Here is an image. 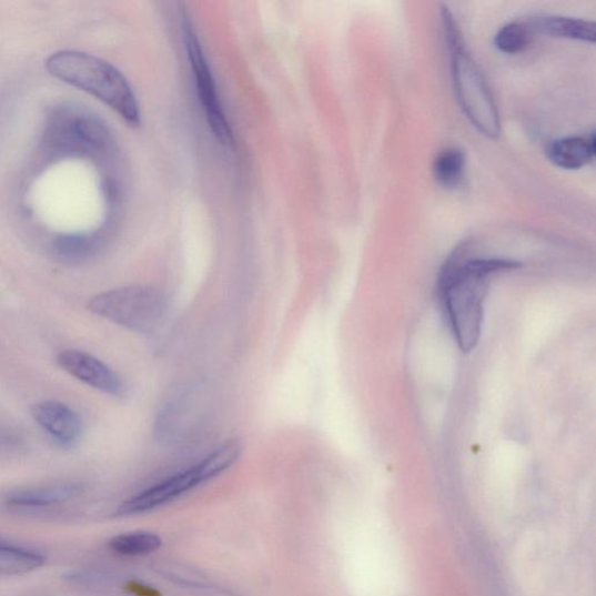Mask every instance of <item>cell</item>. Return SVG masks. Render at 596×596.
Returning a JSON list of instances; mask_svg holds the SVG:
<instances>
[{
	"label": "cell",
	"mask_w": 596,
	"mask_h": 596,
	"mask_svg": "<svg viewBox=\"0 0 596 596\" xmlns=\"http://www.w3.org/2000/svg\"><path fill=\"white\" fill-rule=\"evenodd\" d=\"M182 32L185 51L192 65L201 104L206 122L214 137L224 148L233 147V135L225 115L216 82L202 49L194 23L186 14L182 17Z\"/></svg>",
	"instance_id": "obj_6"
},
{
	"label": "cell",
	"mask_w": 596,
	"mask_h": 596,
	"mask_svg": "<svg viewBox=\"0 0 596 596\" xmlns=\"http://www.w3.org/2000/svg\"><path fill=\"white\" fill-rule=\"evenodd\" d=\"M441 20L458 103L471 124L489 139L501 134V118L481 68L472 59L455 16L442 6Z\"/></svg>",
	"instance_id": "obj_2"
},
{
	"label": "cell",
	"mask_w": 596,
	"mask_h": 596,
	"mask_svg": "<svg viewBox=\"0 0 596 596\" xmlns=\"http://www.w3.org/2000/svg\"><path fill=\"white\" fill-rule=\"evenodd\" d=\"M595 141L594 132L557 139L547 147V159L562 170H582L595 158Z\"/></svg>",
	"instance_id": "obj_10"
},
{
	"label": "cell",
	"mask_w": 596,
	"mask_h": 596,
	"mask_svg": "<svg viewBox=\"0 0 596 596\" xmlns=\"http://www.w3.org/2000/svg\"><path fill=\"white\" fill-rule=\"evenodd\" d=\"M44 563V557L30 548L0 542V576L27 575Z\"/></svg>",
	"instance_id": "obj_13"
},
{
	"label": "cell",
	"mask_w": 596,
	"mask_h": 596,
	"mask_svg": "<svg viewBox=\"0 0 596 596\" xmlns=\"http://www.w3.org/2000/svg\"><path fill=\"white\" fill-rule=\"evenodd\" d=\"M58 364L83 384L113 396H121L125 386L108 365L87 352L65 350L59 353Z\"/></svg>",
	"instance_id": "obj_8"
},
{
	"label": "cell",
	"mask_w": 596,
	"mask_h": 596,
	"mask_svg": "<svg viewBox=\"0 0 596 596\" xmlns=\"http://www.w3.org/2000/svg\"><path fill=\"white\" fill-rule=\"evenodd\" d=\"M49 140L61 150L91 152L104 148L107 132L85 114L61 111L57 113L49 131Z\"/></svg>",
	"instance_id": "obj_7"
},
{
	"label": "cell",
	"mask_w": 596,
	"mask_h": 596,
	"mask_svg": "<svg viewBox=\"0 0 596 596\" xmlns=\"http://www.w3.org/2000/svg\"><path fill=\"white\" fill-rule=\"evenodd\" d=\"M162 545L161 538L152 533H130L110 539V550L119 556L139 557L153 554Z\"/></svg>",
	"instance_id": "obj_15"
},
{
	"label": "cell",
	"mask_w": 596,
	"mask_h": 596,
	"mask_svg": "<svg viewBox=\"0 0 596 596\" xmlns=\"http://www.w3.org/2000/svg\"><path fill=\"white\" fill-rule=\"evenodd\" d=\"M92 249V241L83 235H67L57 243L58 253L67 260L83 259L91 253Z\"/></svg>",
	"instance_id": "obj_17"
},
{
	"label": "cell",
	"mask_w": 596,
	"mask_h": 596,
	"mask_svg": "<svg viewBox=\"0 0 596 596\" xmlns=\"http://www.w3.org/2000/svg\"><path fill=\"white\" fill-rule=\"evenodd\" d=\"M83 491L75 483L59 484L12 493L7 497V505L17 509H39L67 503L78 497Z\"/></svg>",
	"instance_id": "obj_11"
},
{
	"label": "cell",
	"mask_w": 596,
	"mask_h": 596,
	"mask_svg": "<svg viewBox=\"0 0 596 596\" xmlns=\"http://www.w3.org/2000/svg\"><path fill=\"white\" fill-rule=\"evenodd\" d=\"M528 22L534 34L595 42V23L593 21L560 16H541Z\"/></svg>",
	"instance_id": "obj_12"
},
{
	"label": "cell",
	"mask_w": 596,
	"mask_h": 596,
	"mask_svg": "<svg viewBox=\"0 0 596 596\" xmlns=\"http://www.w3.org/2000/svg\"><path fill=\"white\" fill-rule=\"evenodd\" d=\"M436 183L446 189L459 188L466 173V154L461 149H446L438 153L433 165Z\"/></svg>",
	"instance_id": "obj_14"
},
{
	"label": "cell",
	"mask_w": 596,
	"mask_h": 596,
	"mask_svg": "<svg viewBox=\"0 0 596 596\" xmlns=\"http://www.w3.org/2000/svg\"><path fill=\"white\" fill-rule=\"evenodd\" d=\"M32 416L43 431L62 446H73L82 436L83 424L80 416L61 402H40L34 405Z\"/></svg>",
	"instance_id": "obj_9"
},
{
	"label": "cell",
	"mask_w": 596,
	"mask_h": 596,
	"mask_svg": "<svg viewBox=\"0 0 596 596\" xmlns=\"http://www.w3.org/2000/svg\"><path fill=\"white\" fill-rule=\"evenodd\" d=\"M472 242L465 241L448 256L438 279V293L453 337L463 352L478 345L485 312V299L492 279L519 267L516 261L474 257Z\"/></svg>",
	"instance_id": "obj_1"
},
{
	"label": "cell",
	"mask_w": 596,
	"mask_h": 596,
	"mask_svg": "<svg viewBox=\"0 0 596 596\" xmlns=\"http://www.w3.org/2000/svg\"><path fill=\"white\" fill-rule=\"evenodd\" d=\"M47 70L59 80L99 99L132 128L141 123V111L128 79L114 65L87 53L63 51L52 55Z\"/></svg>",
	"instance_id": "obj_3"
},
{
	"label": "cell",
	"mask_w": 596,
	"mask_h": 596,
	"mask_svg": "<svg viewBox=\"0 0 596 596\" xmlns=\"http://www.w3.org/2000/svg\"><path fill=\"white\" fill-rule=\"evenodd\" d=\"M241 455V445L230 441L211 452L196 465L127 499L115 514L117 516L138 515L170 504L189 491L216 478L232 467Z\"/></svg>",
	"instance_id": "obj_4"
},
{
	"label": "cell",
	"mask_w": 596,
	"mask_h": 596,
	"mask_svg": "<svg viewBox=\"0 0 596 596\" xmlns=\"http://www.w3.org/2000/svg\"><path fill=\"white\" fill-rule=\"evenodd\" d=\"M90 312L139 333L154 332L165 314L163 296L144 285L101 293L89 301Z\"/></svg>",
	"instance_id": "obj_5"
},
{
	"label": "cell",
	"mask_w": 596,
	"mask_h": 596,
	"mask_svg": "<svg viewBox=\"0 0 596 596\" xmlns=\"http://www.w3.org/2000/svg\"><path fill=\"white\" fill-rule=\"evenodd\" d=\"M534 36L528 21H514L497 31L494 44L499 52L518 54L528 49Z\"/></svg>",
	"instance_id": "obj_16"
}]
</instances>
